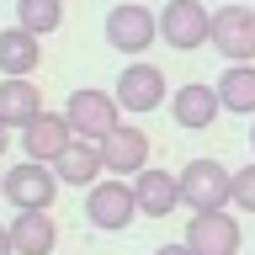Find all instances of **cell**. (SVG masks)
<instances>
[{
  "label": "cell",
  "instance_id": "cell-1",
  "mask_svg": "<svg viewBox=\"0 0 255 255\" xmlns=\"http://www.w3.org/2000/svg\"><path fill=\"white\" fill-rule=\"evenodd\" d=\"M85 218H91V229H101V234H123L128 223L138 218L133 181H123V175L91 181V186H85Z\"/></svg>",
  "mask_w": 255,
  "mask_h": 255
},
{
  "label": "cell",
  "instance_id": "cell-2",
  "mask_svg": "<svg viewBox=\"0 0 255 255\" xmlns=\"http://www.w3.org/2000/svg\"><path fill=\"white\" fill-rule=\"evenodd\" d=\"M64 117H69V128H75V138H96V143H101L112 128L123 123V107H117V96H112V91L80 85V91H69Z\"/></svg>",
  "mask_w": 255,
  "mask_h": 255
},
{
  "label": "cell",
  "instance_id": "cell-3",
  "mask_svg": "<svg viewBox=\"0 0 255 255\" xmlns=\"http://www.w3.org/2000/svg\"><path fill=\"white\" fill-rule=\"evenodd\" d=\"M207 43L218 48L229 64H255V11H250V5H239V0L218 5V11H213Z\"/></svg>",
  "mask_w": 255,
  "mask_h": 255
},
{
  "label": "cell",
  "instance_id": "cell-4",
  "mask_svg": "<svg viewBox=\"0 0 255 255\" xmlns=\"http://www.w3.org/2000/svg\"><path fill=\"white\" fill-rule=\"evenodd\" d=\"M107 43L117 53H143V48L159 43V16L138 0H123V5H112L107 11Z\"/></svg>",
  "mask_w": 255,
  "mask_h": 255
},
{
  "label": "cell",
  "instance_id": "cell-5",
  "mask_svg": "<svg viewBox=\"0 0 255 255\" xmlns=\"http://www.w3.org/2000/svg\"><path fill=\"white\" fill-rule=\"evenodd\" d=\"M207 32H213V11L202 0H165V11H159V43L191 53V48L207 43Z\"/></svg>",
  "mask_w": 255,
  "mask_h": 255
},
{
  "label": "cell",
  "instance_id": "cell-6",
  "mask_svg": "<svg viewBox=\"0 0 255 255\" xmlns=\"http://www.w3.org/2000/svg\"><path fill=\"white\" fill-rule=\"evenodd\" d=\"M59 197V175L48 170L43 159H21L16 170H5V202L16 213H32V207H53Z\"/></svg>",
  "mask_w": 255,
  "mask_h": 255
},
{
  "label": "cell",
  "instance_id": "cell-7",
  "mask_svg": "<svg viewBox=\"0 0 255 255\" xmlns=\"http://www.w3.org/2000/svg\"><path fill=\"white\" fill-rule=\"evenodd\" d=\"M229 175L218 159H191L181 170V202L191 213H213V207H229Z\"/></svg>",
  "mask_w": 255,
  "mask_h": 255
},
{
  "label": "cell",
  "instance_id": "cell-8",
  "mask_svg": "<svg viewBox=\"0 0 255 255\" xmlns=\"http://www.w3.org/2000/svg\"><path fill=\"white\" fill-rule=\"evenodd\" d=\"M186 245L197 255H239L245 229H239V218H234V213H223V207H213V213H191Z\"/></svg>",
  "mask_w": 255,
  "mask_h": 255
},
{
  "label": "cell",
  "instance_id": "cell-9",
  "mask_svg": "<svg viewBox=\"0 0 255 255\" xmlns=\"http://www.w3.org/2000/svg\"><path fill=\"white\" fill-rule=\"evenodd\" d=\"M117 107L123 112H154V107H165V75H159L154 64H143V59H133L123 69V75H117Z\"/></svg>",
  "mask_w": 255,
  "mask_h": 255
},
{
  "label": "cell",
  "instance_id": "cell-10",
  "mask_svg": "<svg viewBox=\"0 0 255 255\" xmlns=\"http://www.w3.org/2000/svg\"><path fill=\"white\" fill-rule=\"evenodd\" d=\"M16 133H21V154H27V159H43V165H53V159L64 154V143L75 138L69 117H59V112H37V117H27Z\"/></svg>",
  "mask_w": 255,
  "mask_h": 255
},
{
  "label": "cell",
  "instance_id": "cell-11",
  "mask_svg": "<svg viewBox=\"0 0 255 255\" xmlns=\"http://www.w3.org/2000/svg\"><path fill=\"white\" fill-rule=\"evenodd\" d=\"M101 165H107L112 175H138L143 165H149V133L117 123L107 138H101Z\"/></svg>",
  "mask_w": 255,
  "mask_h": 255
},
{
  "label": "cell",
  "instance_id": "cell-12",
  "mask_svg": "<svg viewBox=\"0 0 255 255\" xmlns=\"http://www.w3.org/2000/svg\"><path fill=\"white\" fill-rule=\"evenodd\" d=\"M133 197H138V213H143V218H170L175 207H181V175L149 170V165H143V170L133 175Z\"/></svg>",
  "mask_w": 255,
  "mask_h": 255
},
{
  "label": "cell",
  "instance_id": "cell-13",
  "mask_svg": "<svg viewBox=\"0 0 255 255\" xmlns=\"http://www.w3.org/2000/svg\"><path fill=\"white\" fill-rule=\"evenodd\" d=\"M170 112H175V123L186 128V133H202V128H213L218 123V112H223V101H218V91L213 85H181V91L170 96Z\"/></svg>",
  "mask_w": 255,
  "mask_h": 255
},
{
  "label": "cell",
  "instance_id": "cell-14",
  "mask_svg": "<svg viewBox=\"0 0 255 255\" xmlns=\"http://www.w3.org/2000/svg\"><path fill=\"white\" fill-rule=\"evenodd\" d=\"M11 245H16V255H53L59 250V223L48 218V207L16 213L11 218Z\"/></svg>",
  "mask_w": 255,
  "mask_h": 255
},
{
  "label": "cell",
  "instance_id": "cell-15",
  "mask_svg": "<svg viewBox=\"0 0 255 255\" xmlns=\"http://www.w3.org/2000/svg\"><path fill=\"white\" fill-rule=\"evenodd\" d=\"M53 165H59V181H64V186H91L96 175L107 170V165H101V143H96V138H69Z\"/></svg>",
  "mask_w": 255,
  "mask_h": 255
},
{
  "label": "cell",
  "instance_id": "cell-16",
  "mask_svg": "<svg viewBox=\"0 0 255 255\" xmlns=\"http://www.w3.org/2000/svg\"><path fill=\"white\" fill-rule=\"evenodd\" d=\"M213 91H218L223 112H234V117H255V64H229V69L213 80Z\"/></svg>",
  "mask_w": 255,
  "mask_h": 255
},
{
  "label": "cell",
  "instance_id": "cell-17",
  "mask_svg": "<svg viewBox=\"0 0 255 255\" xmlns=\"http://www.w3.org/2000/svg\"><path fill=\"white\" fill-rule=\"evenodd\" d=\"M37 64H43L37 32H27V27H5L0 32V75H32Z\"/></svg>",
  "mask_w": 255,
  "mask_h": 255
},
{
  "label": "cell",
  "instance_id": "cell-18",
  "mask_svg": "<svg viewBox=\"0 0 255 255\" xmlns=\"http://www.w3.org/2000/svg\"><path fill=\"white\" fill-rule=\"evenodd\" d=\"M37 112H43V96H37L32 75H5L0 80V117L11 128H21L27 117H37Z\"/></svg>",
  "mask_w": 255,
  "mask_h": 255
},
{
  "label": "cell",
  "instance_id": "cell-19",
  "mask_svg": "<svg viewBox=\"0 0 255 255\" xmlns=\"http://www.w3.org/2000/svg\"><path fill=\"white\" fill-rule=\"evenodd\" d=\"M16 27L37 32V37L59 32L64 27V0H16Z\"/></svg>",
  "mask_w": 255,
  "mask_h": 255
},
{
  "label": "cell",
  "instance_id": "cell-20",
  "mask_svg": "<svg viewBox=\"0 0 255 255\" xmlns=\"http://www.w3.org/2000/svg\"><path fill=\"white\" fill-rule=\"evenodd\" d=\"M229 202H234L239 213H255V159L229 175Z\"/></svg>",
  "mask_w": 255,
  "mask_h": 255
},
{
  "label": "cell",
  "instance_id": "cell-21",
  "mask_svg": "<svg viewBox=\"0 0 255 255\" xmlns=\"http://www.w3.org/2000/svg\"><path fill=\"white\" fill-rule=\"evenodd\" d=\"M154 255H197V250H191L186 239H175V245H159V250H154Z\"/></svg>",
  "mask_w": 255,
  "mask_h": 255
},
{
  "label": "cell",
  "instance_id": "cell-22",
  "mask_svg": "<svg viewBox=\"0 0 255 255\" xmlns=\"http://www.w3.org/2000/svg\"><path fill=\"white\" fill-rule=\"evenodd\" d=\"M0 255H16V245H11V223H0Z\"/></svg>",
  "mask_w": 255,
  "mask_h": 255
},
{
  "label": "cell",
  "instance_id": "cell-23",
  "mask_svg": "<svg viewBox=\"0 0 255 255\" xmlns=\"http://www.w3.org/2000/svg\"><path fill=\"white\" fill-rule=\"evenodd\" d=\"M5 149H11V123L0 117V154H5Z\"/></svg>",
  "mask_w": 255,
  "mask_h": 255
},
{
  "label": "cell",
  "instance_id": "cell-24",
  "mask_svg": "<svg viewBox=\"0 0 255 255\" xmlns=\"http://www.w3.org/2000/svg\"><path fill=\"white\" fill-rule=\"evenodd\" d=\"M0 197H5V170H0Z\"/></svg>",
  "mask_w": 255,
  "mask_h": 255
},
{
  "label": "cell",
  "instance_id": "cell-25",
  "mask_svg": "<svg viewBox=\"0 0 255 255\" xmlns=\"http://www.w3.org/2000/svg\"><path fill=\"white\" fill-rule=\"evenodd\" d=\"M250 149H255V123H250Z\"/></svg>",
  "mask_w": 255,
  "mask_h": 255
}]
</instances>
